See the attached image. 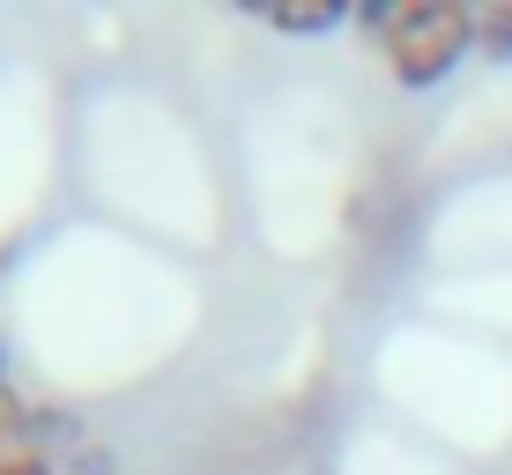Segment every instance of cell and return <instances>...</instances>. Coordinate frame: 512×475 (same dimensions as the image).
<instances>
[{
	"label": "cell",
	"instance_id": "cell-6",
	"mask_svg": "<svg viewBox=\"0 0 512 475\" xmlns=\"http://www.w3.org/2000/svg\"><path fill=\"white\" fill-rule=\"evenodd\" d=\"M0 475H67V468L45 461V453H8V461H0Z\"/></svg>",
	"mask_w": 512,
	"mask_h": 475
},
{
	"label": "cell",
	"instance_id": "cell-2",
	"mask_svg": "<svg viewBox=\"0 0 512 475\" xmlns=\"http://www.w3.org/2000/svg\"><path fill=\"white\" fill-rule=\"evenodd\" d=\"M268 23L282 38H334L349 30V0H268Z\"/></svg>",
	"mask_w": 512,
	"mask_h": 475
},
{
	"label": "cell",
	"instance_id": "cell-7",
	"mask_svg": "<svg viewBox=\"0 0 512 475\" xmlns=\"http://www.w3.org/2000/svg\"><path fill=\"white\" fill-rule=\"evenodd\" d=\"M0 386H8V342H0Z\"/></svg>",
	"mask_w": 512,
	"mask_h": 475
},
{
	"label": "cell",
	"instance_id": "cell-5",
	"mask_svg": "<svg viewBox=\"0 0 512 475\" xmlns=\"http://www.w3.org/2000/svg\"><path fill=\"white\" fill-rule=\"evenodd\" d=\"M67 475H119V453L112 446H82L75 461H67Z\"/></svg>",
	"mask_w": 512,
	"mask_h": 475
},
{
	"label": "cell",
	"instance_id": "cell-1",
	"mask_svg": "<svg viewBox=\"0 0 512 475\" xmlns=\"http://www.w3.org/2000/svg\"><path fill=\"white\" fill-rule=\"evenodd\" d=\"M475 38H483V15L461 8V0H401V15L379 38V52H386L401 90H438L475 52Z\"/></svg>",
	"mask_w": 512,
	"mask_h": 475
},
{
	"label": "cell",
	"instance_id": "cell-4",
	"mask_svg": "<svg viewBox=\"0 0 512 475\" xmlns=\"http://www.w3.org/2000/svg\"><path fill=\"white\" fill-rule=\"evenodd\" d=\"M394 15H401V0H349V23L372 30V38H386V30H394Z\"/></svg>",
	"mask_w": 512,
	"mask_h": 475
},
{
	"label": "cell",
	"instance_id": "cell-3",
	"mask_svg": "<svg viewBox=\"0 0 512 475\" xmlns=\"http://www.w3.org/2000/svg\"><path fill=\"white\" fill-rule=\"evenodd\" d=\"M475 52H490L498 67H512V8H490V15H483V38H475Z\"/></svg>",
	"mask_w": 512,
	"mask_h": 475
}]
</instances>
